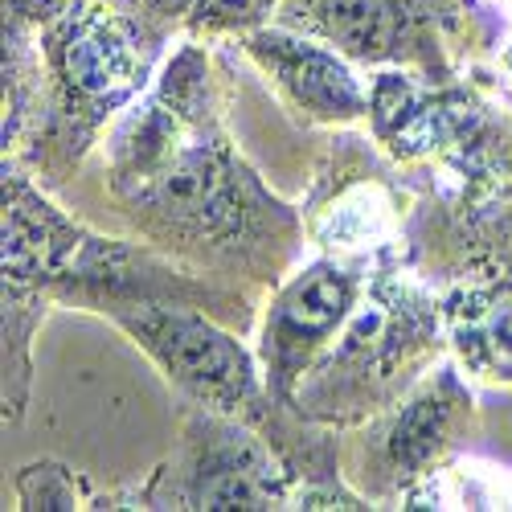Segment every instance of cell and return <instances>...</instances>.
I'll use <instances>...</instances> for the list:
<instances>
[{
  "label": "cell",
  "mask_w": 512,
  "mask_h": 512,
  "mask_svg": "<svg viewBox=\"0 0 512 512\" xmlns=\"http://www.w3.org/2000/svg\"><path fill=\"white\" fill-rule=\"evenodd\" d=\"M119 320L193 398L230 410L250 394L254 386L250 357L238 349V340H230L209 320L177 308H140V312H123Z\"/></svg>",
  "instance_id": "6da1fadb"
},
{
  "label": "cell",
  "mask_w": 512,
  "mask_h": 512,
  "mask_svg": "<svg viewBox=\"0 0 512 512\" xmlns=\"http://www.w3.org/2000/svg\"><path fill=\"white\" fill-rule=\"evenodd\" d=\"M136 46L140 41L132 25H123L107 9H70V17L54 29V66L70 99L103 111L132 95L144 74Z\"/></svg>",
  "instance_id": "7a4b0ae2"
},
{
  "label": "cell",
  "mask_w": 512,
  "mask_h": 512,
  "mask_svg": "<svg viewBox=\"0 0 512 512\" xmlns=\"http://www.w3.org/2000/svg\"><path fill=\"white\" fill-rule=\"evenodd\" d=\"M148 181V197L181 226L222 230L238 213V189L230 168L209 148H181L160 156Z\"/></svg>",
  "instance_id": "3957f363"
},
{
  "label": "cell",
  "mask_w": 512,
  "mask_h": 512,
  "mask_svg": "<svg viewBox=\"0 0 512 512\" xmlns=\"http://www.w3.org/2000/svg\"><path fill=\"white\" fill-rule=\"evenodd\" d=\"M250 50L259 54L263 66L291 91V99L300 107H308L312 115L353 119L365 107L353 74L340 66L332 54L308 46V41H295L287 33H259L250 41Z\"/></svg>",
  "instance_id": "277c9868"
},
{
  "label": "cell",
  "mask_w": 512,
  "mask_h": 512,
  "mask_svg": "<svg viewBox=\"0 0 512 512\" xmlns=\"http://www.w3.org/2000/svg\"><path fill=\"white\" fill-rule=\"evenodd\" d=\"M74 250V230L25 185H5V279H50Z\"/></svg>",
  "instance_id": "5b68a950"
},
{
  "label": "cell",
  "mask_w": 512,
  "mask_h": 512,
  "mask_svg": "<svg viewBox=\"0 0 512 512\" xmlns=\"http://www.w3.org/2000/svg\"><path fill=\"white\" fill-rule=\"evenodd\" d=\"M291 13L320 29L332 46L365 62L398 54L406 37V17L398 0H295Z\"/></svg>",
  "instance_id": "8992f818"
},
{
  "label": "cell",
  "mask_w": 512,
  "mask_h": 512,
  "mask_svg": "<svg viewBox=\"0 0 512 512\" xmlns=\"http://www.w3.org/2000/svg\"><path fill=\"white\" fill-rule=\"evenodd\" d=\"M353 304V279L332 267H316L295 283L279 304V328L287 345H312L316 336H328L340 316Z\"/></svg>",
  "instance_id": "52a82bcc"
},
{
  "label": "cell",
  "mask_w": 512,
  "mask_h": 512,
  "mask_svg": "<svg viewBox=\"0 0 512 512\" xmlns=\"http://www.w3.org/2000/svg\"><path fill=\"white\" fill-rule=\"evenodd\" d=\"M463 345L480 357L492 373L512 377V283L488 291L484 300L467 308L463 320Z\"/></svg>",
  "instance_id": "ba28073f"
},
{
  "label": "cell",
  "mask_w": 512,
  "mask_h": 512,
  "mask_svg": "<svg viewBox=\"0 0 512 512\" xmlns=\"http://www.w3.org/2000/svg\"><path fill=\"white\" fill-rule=\"evenodd\" d=\"M197 508H275L279 488L271 484V476H263V467L242 463V459H222L218 467L197 480L193 488Z\"/></svg>",
  "instance_id": "9c48e42d"
},
{
  "label": "cell",
  "mask_w": 512,
  "mask_h": 512,
  "mask_svg": "<svg viewBox=\"0 0 512 512\" xmlns=\"http://www.w3.org/2000/svg\"><path fill=\"white\" fill-rule=\"evenodd\" d=\"M21 500L25 508H78V484L66 467L33 463L21 472Z\"/></svg>",
  "instance_id": "30bf717a"
},
{
  "label": "cell",
  "mask_w": 512,
  "mask_h": 512,
  "mask_svg": "<svg viewBox=\"0 0 512 512\" xmlns=\"http://www.w3.org/2000/svg\"><path fill=\"white\" fill-rule=\"evenodd\" d=\"M439 422H443V410H435V418L426 410H414L406 418V426H398V455H422L426 447H431V439L439 435Z\"/></svg>",
  "instance_id": "8fae6325"
},
{
  "label": "cell",
  "mask_w": 512,
  "mask_h": 512,
  "mask_svg": "<svg viewBox=\"0 0 512 512\" xmlns=\"http://www.w3.org/2000/svg\"><path fill=\"white\" fill-rule=\"evenodd\" d=\"M267 5V0H197V13L205 21H246Z\"/></svg>",
  "instance_id": "7c38bea8"
},
{
  "label": "cell",
  "mask_w": 512,
  "mask_h": 512,
  "mask_svg": "<svg viewBox=\"0 0 512 512\" xmlns=\"http://www.w3.org/2000/svg\"><path fill=\"white\" fill-rule=\"evenodd\" d=\"M132 9H144V13H156V17H181L189 9H197V0H127Z\"/></svg>",
  "instance_id": "4fadbf2b"
},
{
  "label": "cell",
  "mask_w": 512,
  "mask_h": 512,
  "mask_svg": "<svg viewBox=\"0 0 512 512\" xmlns=\"http://www.w3.org/2000/svg\"><path fill=\"white\" fill-rule=\"evenodd\" d=\"M9 5L17 13H25V17H46V13H54L62 5V0H9Z\"/></svg>",
  "instance_id": "5bb4252c"
}]
</instances>
